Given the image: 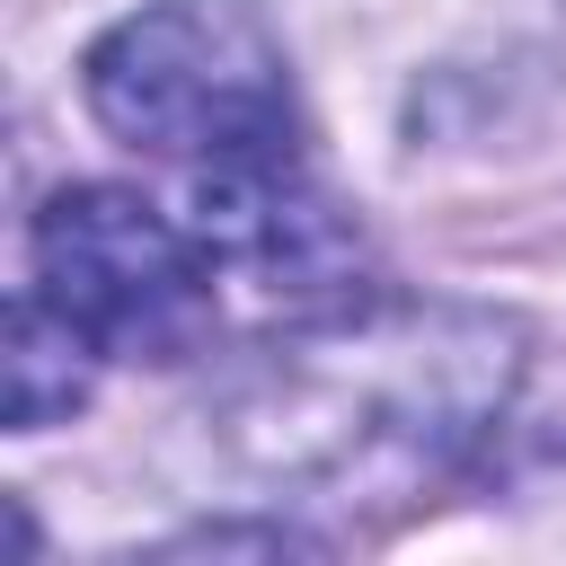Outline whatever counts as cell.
<instances>
[{
  "instance_id": "5b68a950",
  "label": "cell",
  "mask_w": 566,
  "mask_h": 566,
  "mask_svg": "<svg viewBox=\"0 0 566 566\" xmlns=\"http://www.w3.org/2000/svg\"><path fill=\"white\" fill-rule=\"evenodd\" d=\"M97 363H106V354L27 283V292L9 301V336H0V424H9V433L62 424V416L88 398Z\"/></svg>"
},
{
  "instance_id": "6da1fadb",
  "label": "cell",
  "mask_w": 566,
  "mask_h": 566,
  "mask_svg": "<svg viewBox=\"0 0 566 566\" xmlns=\"http://www.w3.org/2000/svg\"><path fill=\"white\" fill-rule=\"evenodd\" d=\"M522 318L478 301L301 310L203 398V451L283 504H398L451 478L513 407Z\"/></svg>"
},
{
  "instance_id": "3957f363",
  "label": "cell",
  "mask_w": 566,
  "mask_h": 566,
  "mask_svg": "<svg viewBox=\"0 0 566 566\" xmlns=\"http://www.w3.org/2000/svg\"><path fill=\"white\" fill-rule=\"evenodd\" d=\"M35 292L106 354V363H186L221 327V274L186 221L142 203L133 186H62L35 230Z\"/></svg>"
},
{
  "instance_id": "277c9868",
  "label": "cell",
  "mask_w": 566,
  "mask_h": 566,
  "mask_svg": "<svg viewBox=\"0 0 566 566\" xmlns=\"http://www.w3.org/2000/svg\"><path fill=\"white\" fill-rule=\"evenodd\" d=\"M186 230L203 239L221 283H248L265 301H301V310H336L354 265H363V230L318 195V177L301 168V150H256V159H221V168H186Z\"/></svg>"
},
{
  "instance_id": "7a4b0ae2",
  "label": "cell",
  "mask_w": 566,
  "mask_h": 566,
  "mask_svg": "<svg viewBox=\"0 0 566 566\" xmlns=\"http://www.w3.org/2000/svg\"><path fill=\"white\" fill-rule=\"evenodd\" d=\"M88 115L177 168H221L292 142V71L248 0H150L115 18L80 62Z\"/></svg>"
}]
</instances>
